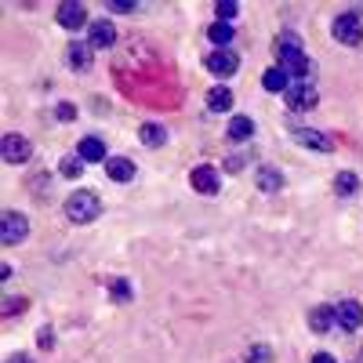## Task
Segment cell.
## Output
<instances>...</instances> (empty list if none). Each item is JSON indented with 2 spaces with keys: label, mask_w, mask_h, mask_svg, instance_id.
<instances>
[{
  "label": "cell",
  "mask_w": 363,
  "mask_h": 363,
  "mask_svg": "<svg viewBox=\"0 0 363 363\" xmlns=\"http://www.w3.org/2000/svg\"><path fill=\"white\" fill-rule=\"evenodd\" d=\"M99 215H102V200H99V193L80 189V193H73V196L66 200V218H69L73 225H87V222H95Z\"/></svg>",
  "instance_id": "1"
},
{
  "label": "cell",
  "mask_w": 363,
  "mask_h": 363,
  "mask_svg": "<svg viewBox=\"0 0 363 363\" xmlns=\"http://www.w3.org/2000/svg\"><path fill=\"white\" fill-rule=\"evenodd\" d=\"M316 102H320V91H316L313 80H294V84L287 87V109L306 113V109H313Z\"/></svg>",
  "instance_id": "2"
},
{
  "label": "cell",
  "mask_w": 363,
  "mask_h": 363,
  "mask_svg": "<svg viewBox=\"0 0 363 363\" xmlns=\"http://www.w3.org/2000/svg\"><path fill=\"white\" fill-rule=\"evenodd\" d=\"M26 236H29V218L18 215V211H4V215H0V244L11 247Z\"/></svg>",
  "instance_id": "3"
},
{
  "label": "cell",
  "mask_w": 363,
  "mask_h": 363,
  "mask_svg": "<svg viewBox=\"0 0 363 363\" xmlns=\"http://www.w3.org/2000/svg\"><path fill=\"white\" fill-rule=\"evenodd\" d=\"M330 33H335L338 44L359 48L363 44V22H359V15H338L335 22H330Z\"/></svg>",
  "instance_id": "4"
},
{
  "label": "cell",
  "mask_w": 363,
  "mask_h": 363,
  "mask_svg": "<svg viewBox=\"0 0 363 363\" xmlns=\"http://www.w3.org/2000/svg\"><path fill=\"white\" fill-rule=\"evenodd\" d=\"M0 153H4V160H8V164H26L29 157H33V145H29V138H26V135L11 131V135L0 138Z\"/></svg>",
  "instance_id": "5"
},
{
  "label": "cell",
  "mask_w": 363,
  "mask_h": 363,
  "mask_svg": "<svg viewBox=\"0 0 363 363\" xmlns=\"http://www.w3.org/2000/svg\"><path fill=\"white\" fill-rule=\"evenodd\" d=\"M215 77H233L236 69H240V55L233 51V48H218V51H211L207 55V62H203Z\"/></svg>",
  "instance_id": "6"
},
{
  "label": "cell",
  "mask_w": 363,
  "mask_h": 363,
  "mask_svg": "<svg viewBox=\"0 0 363 363\" xmlns=\"http://www.w3.org/2000/svg\"><path fill=\"white\" fill-rule=\"evenodd\" d=\"M55 18H58V26H62V29H80V26H91L87 8H84V4H77V0H66V4H58Z\"/></svg>",
  "instance_id": "7"
},
{
  "label": "cell",
  "mask_w": 363,
  "mask_h": 363,
  "mask_svg": "<svg viewBox=\"0 0 363 363\" xmlns=\"http://www.w3.org/2000/svg\"><path fill=\"white\" fill-rule=\"evenodd\" d=\"M189 186H193L196 193H203V196H215V193H218V186H222V178H218V171H215V167L200 164V167H193V174H189Z\"/></svg>",
  "instance_id": "8"
},
{
  "label": "cell",
  "mask_w": 363,
  "mask_h": 363,
  "mask_svg": "<svg viewBox=\"0 0 363 363\" xmlns=\"http://www.w3.org/2000/svg\"><path fill=\"white\" fill-rule=\"evenodd\" d=\"M87 40H91V48H113L116 44V26L113 22H106V18H91V26H87Z\"/></svg>",
  "instance_id": "9"
},
{
  "label": "cell",
  "mask_w": 363,
  "mask_h": 363,
  "mask_svg": "<svg viewBox=\"0 0 363 363\" xmlns=\"http://www.w3.org/2000/svg\"><path fill=\"white\" fill-rule=\"evenodd\" d=\"M335 320H338L342 330H356L363 323V306L349 298V301H342V306H335Z\"/></svg>",
  "instance_id": "10"
},
{
  "label": "cell",
  "mask_w": 363,
  "mask_h": 363,
  "mask_svg": "<svg viewBox=\"0 0 363 363\" xmlns=\"http://www.w3.org/2000/svg\"><path fill=\"white\" fill-rule=\"evenodd\" d=\"M291 84H294V80H291V73H287L284 66H272V69H265V77H262V87L272 91V95H287Z\"/></svg>",
  "instance_id": "11"
},
{
  "label": "cell",
  "mask_w": 363,
  "mask_h": 363,
  "mask_svg": "<svg viewBox=\"0 0 363 363\" xmlns=\"http://www.w3.org/2000/svg\"><path fill=\"white\" fill-rule=\"evenodd\" d=\"M77 157H80L84 164H95V160H109V157H106V145H102V138H95V135L80 138V145H77Z\"/></svg>",
  "instance_id": "12"
},
{
  "label": "cell",
  "mask_w": 363,
  "mask_h": 363,
  "mask_svg": "<svg viewBox=\"0 0 363 363\" xmlns=\"http://www.w3.org/2000/svg\"><path fill=\"white\" fill-rule=\"evenodd\" d=\"M66 62H69V69L87 73V69H91V48L80 44V40H73V44L66 48Z\"/></svg>",
  "instance_id": "13"
},
{
  "label": "cell",
  "mask_w": 363,
  "mask_h": 363,
  "mask_svg": "<svg viewBox=\"0 0 363 363\" xmlns=\"http://www.w3.org/2000/svg\"><path fill=\"white\" fill-rule=\"evenodd\" d=\"M106 174H109V182H131V178H135V160H128V157H109V160H106Z\"/></svg>",
  "instance_id": "14"
},
{
  "label": "cell",
  "mask_w": 363,
  "mask_h": 363,
  "mask_svg": "<svg viewBox=\"0 0 363 363\" xmlns=\"http://www.w3.org/2000/svg\"><path fill=\"white\" fill-rule=\"evenodd\" d=\"M294 142L298 145H306V149H320V153H330V149H335V142H330L323 131H294Z\"/></svg>",
  "instance_id": "15"
},
{
  "label": "cell",
  "mask_w": 363,
  "mask_h": 363,
  "mask_svg": "<svg viewBox=\"0 0 363 363\" xmlns=\"http://www.w3.org/2000/svg\"><path fill=\"white\" fill-rule=\"evenodd\" d=\"M258 189L262 193H280L284 189V174H280V167H258Z\"/></svg>",
  "instance_id": "16"
},
{
  "label": "cell",
  "mask_w": 363,
  "mask_h": 363,
  "mask_svg": "<svg viewBox=\"0 0 363 363\" xmlns=\"http://www.w3.org/2000/svg\"><path fill=\"white\" fill-rule=\"evenodd\" d=\"M338 320H335V309L330 306H316V309H309V327L316 330V335H323V330H330Z\"/></svg>",
  "instance_id": "17"
},
{
  "label": "cell",
  "mask_w": 363,
  "mask_h": 363,
  "mask_svg": "<svg viewBox=\"0 0 363 363\" xmlns=\"http://www.w3.org/2000/svg\"><path fill=\"white\" fill-rule=\"evenodd\" d=\"M207 109L211 113H229L233 109V91L229 87H211L207 91Z\"/></svg>",
  "instance_id": "18"
},
{
  "label": "cell",
  "mask_w": 363,
  "mask_h": 363,
  "mask_svg": "<svg viewBox=\"0 0 363 363\" xmlns=\"http://www.w3.org/2000/svg\"><path fill=\"white\" fill-rule=\"evenodd\" d=\"M207 40L215 48H229L233 44V22H211L207 26Z\"/></svg>",
  "instance_id": "19"
},
{
  "label": "cell",
  "mask_w": 363,
  "mask_h": 363,
  "mask_svg": "<svg viewBox=\"0 0 363 363\" xmlns=\"http://www.w3.org/2000/svg\"><path fill=\"white\" fill-rule=\"evenodd\" d=\"M233 142H247L251 135H255V120H247V116H233L229 120V131H225Z\"/></svg>",
  "instance_id": "20"
},
{
  "label": "cell",
  "mask_w": 363,
  "mask_h": 363,
  "mask_svg": "<svg viewBox=\"0 0 363 363\" xmlns=\"http://www.w3.org/2000/svg\"><path fill=\"white\" fill-rule=\"evenodd\" d=\"M138 138H142V145H149V149H160V145L167 142V131H164L160 124H142V128H138Z\"/></svg>",
  "instance_id": "21"
},
{
  "label": "cell",
  "mask_w": 363,
  "mask_h": 363,
  "mask_svg": "<svg viewBox=\"0 0 363 363\" xmlns=\"http://www.w3.org/2000/svg\"><path fill=\"white\" fill-rule=\"evenodd\" d=\"M272 48H277V58L298 55V51H301V37H298V33H280V37H277V44H272Z\"/></svg>",
  "instance_id": "22"
},
{
  "label": "cell",
  "mask_w": 363,
  "mask_h": 363,
  "mask_svg": "<svg viewBox=\"0 0 363 363\" xmlns=\"http://www.w3.org/2000/svg\"><path fill=\"white\" fill-rule=\"evenodd\" d=\"M356 189H359V178H356L352 171H342V174L335 178V193H338V196H352Z\"/></svg>",
  "instance_id": "23"
},
{
  "label": "cell",
  "mask_w": 363,
  "mask_h": 363,
  "mask_svg": "<svg viewBox=\"0 0 363 363\" xmlns=\"http://www.w3.org/2000/svg\"><path fill=\"white\" fill-rule=\"evenodd\" d=\"M58 171H62L66 178H80L84 174V160L80 157H66L62 164H58Z\"/></svg>",
  "instance_id": "24"
},
{
  "label": "cell",
  "mask_w": 363,
  "mask_h": 363,
  "mask_svg": "<svg viewBox=\"0 0 363 363\" xmlns=\"http://www.w3.org/2000/svg\"><path fill=\"white\" fill-rule=\"evenodd\" d=\"M109 298H113V301H131L128 280H113V284H109Z\"/></svg>",
  "instance_id": "25"
},
{
  "label": "cell",
  "mask_w": 363,
  "mask_h": 363,
  "mask_svg": "<svg viewBox=\"0 0 363 363\" xmlns=\"http://www.w3.org/2000/svg\"><path fill=\"white\" fill-rule=\"evenodd\" d=\"M215 15H218V22H229V18L240 15V4H233V0H222V4H215Z\"/></svg>",
  "instance_id": "26"
},
{
  "label": "cell",
  "mask_w": 363,
  "mask_h": 363,
  "mask_svg": "<svg viewBox=\"0 0 363 363\" xmlns=\"http://www.w3.org/2000/svg\"><path fill=\"white\" fill-rule=\"evenodd\" d=\"M247 363H272V349H269V345H255V349H247Z\"/></svg>",
  "instance_id": "27"
},
{
  "label": "cell",
  "mask_w": 363,
  "mask_h": 363,
  "mask_svg": "<svg viewBox=\"0 0 363 363\" xmlns=\"http://www.w3.org/2000/svg\"><path fill=\"white\" fill-rule=\"evenodd\" d=\"M55 116H62V120H77V106H73V102H62V106L55 109Z\"/></svg>",
  "instance_id": "28"
},
{
  "label": "cell",
  "mask_w": 363,
  "mask_h": 363,
  "mask_svg": "<svg viewBox=\"0 0 363 363\" xmlns=\"http://www.w3.org/2000/svg\"><path fill=\"white\" fill-rule=\"evenodd\" d=\"M109 11H116V15H128V11H138V4H124V0H113Z\"/></svg>",
  "instance_id": "29"
},
{
  "label": "cell",
  "mask_w": 363,
  "mask_h": 363,
  "mask_svg": "<svg viewBox=\"0 0 363 363\" xmlns=\"http://www.w3.org/2000/svg\"><path fill=\"white\" fill-rule=\"evenodd\" d=\"M51 345H55V342H51V330L44 327V330H40V349H51Z\"/></svg>",
  "instance_id": "30"
},
{
  "label": "cell",
  "mask_w": 363,
  "mask_h": 363,
  "mask_svg": "<svg viewBox=\"0 0 363 363\" xmlns=\"http://www.w3.org/2000/svg\"><path fill=\"white\" fill-rule=\"evenodd\" d=\"M313 363H335V356H330V352H316Z\"/></svg>",
  "instance_id": "31"
}]
</instances>
